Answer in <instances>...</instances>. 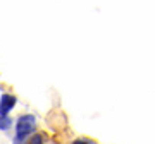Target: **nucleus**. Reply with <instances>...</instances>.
Listing matches in <instances>:
<instances>
[{"label": "nucleus", "mask_w": 155, "mask_h": 144, "mask_svg": "<svg viewBox=\"0 0 155 144\" xmlns=\"http://www.w3.org/2000/svg\"><path fill=\"white\" fill-rule=\"evenodd\" d=\"M36 134V117L31 113H24L16 122V134L12 137L14 144H28V139Z\"/></svg>", "instance_id": "f257e3e1"}, {"label": "nucleus", "mask_w": 155, "mask_h": 144, "mask_svg": "<svg viewBox=\"0 0 155 144\" xmlns=\"http://www.w3.org/2000/svg\"><path fill=\"white\" fill-rule=\"evenodd\" d=\"M17 103V98L14 94H9V93H4L0 96V117H7L9 113L12 111V108L16 106Z\"/></svg>", "instance_id": "f03ea898"}, {"label": "nucleus", "mask_w": 155, "mask_h": 144, "mask_svg": "<svg viewBox=\"0 0 155 144\" xmlns=\"http://www.w3.org/2000/svg\"><path fill=\"white\" fill-rule=\"evenodd\" d=\"M14 125V120L11 118V115L7 117H0V130H4V132H9Z\"/></svg>", "instance_id": "7ed1b4c3"}, {"label": "nucleus", "mask_w": 155, "mask_h": 144, "mask_svg": "<svg viewBox=\"0 0 155 144\" xmlns=\"http://www.w3.org/2000/svg\"><path fill=\"white\" fill-rule=\"evenodd\" d=\"M28 144H43V137H41V134H33V136L28 139Z\"/></svg>", "instance_id": "20e7f679"}, {"label": "nucleus", "mask_w": 155, "mask_h": 144, "mask_svg": "<svg viewBox=\"0 0 155 144\" xmlns=\"http://www.w3.org/2000/svg\"><path fill=\"white\" fill-rule=\"evenodd\" d=\"M72 144H93V142H90L86 139H76V141H72Z\"/></svg>", "instance_id": "39448f33"}]
</instances>
